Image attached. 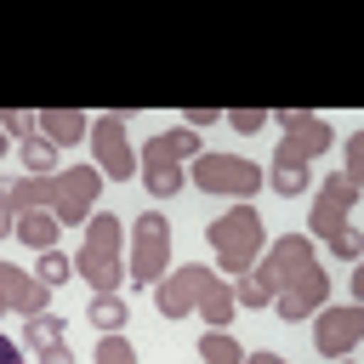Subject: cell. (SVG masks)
<instances>
[{"instance_id": "cell-11", "label": "cell", "mask_w": 364, "mask_h": 364, "mask_svg": "<svg viewBox=\"0 0 364 364\" xmlns=\"http://www.w3.org/2000/svg\"><path fill=\"white\" fill-rule=\"evenodd\" d=\"M353 205H358V188H353L347 176H324V182H318V199H313V210H307V228H313L318 239H336V233H347Z\"/></svg>"}, {"instance_id": "cell-17", "label": "cell", "mask_w": 364, "mask_h": 364, "mask_svg": "<svg viewBox=\"0 0 364 364\" xmlns=\"http://www.w3.org/2000/svg\"><path fill=\"white\" fill-rule=\"evenodd\" d=\"M17 239L28 250H57V216L51 210H23L17 216Z\"/></svg>"}, {"instance_id": "cell-33", "label": "cell", "mask_w": 364, "mask_h": 364, "mask_svg": "<svg viewBox=\"0 0 364 364\" xmlns=\"http://www.w3.org/2000/svg\"><path fill=\"white\" fill-rule=\"evenodd\" d=\"M336 364H347V358H336Z\"/></svg>"}, {"instance_id": "cell-7", "label": "cell", "mask_w": 364, "mask_h": 364, "mask_svg": "<svg viewBox=\"0 0 364 364\" xmlns=\"http://www.w3.org/2000/svg\"><path fill=\"white\" fill-rule=\"evenodd\" d=\"M193 171H188V182L193 188H205V193H233V199H256L267 182V171L256 165V159H239V154H199V159H188Z\"/></svg>"}, {"instance_id": "cell-34", "label": "cell", "mask_w": 364, "mask_h": 364, "mask_svg": "<svg viewBox=\"0 0 364 364\" xmlns=\"http://www.w3.org/2000/svg\"><path fill=\"white\" fill-rule=\"evenodd\" d=\"M0 313H6V307H0Z\"/></svg>"}, {"instance_id": "cell-10", "label": "cell", "mask_w": 364, "mask_h": 364, "mask_svg": "<svg viewBox=\"0 0 364 364\" xmlns=\"http://www.w3.org/2000/svg\"><path fill=\"white\" fill-rule=\"evenodd\" d=\"M91 154H97V171H102V176H114V182H131V176H136V148H131L119 114L91 119Z\"/></svg>"}, {"instance_id": "cell-12", "label": "cell", "mask_w": 364, "mask_h": 364, "mask_svg": "<svg viewBox=\"0 0 364 364\" xmlns=\"http://www.w3.org/2000/svg\"><path fill=\"white\" fill-rule=\"evenodd\" d=\"M364 336V313L358 307H318V324H313V347L318 358H347Z\"/></svg>"}, {"instance_id": "cell-15", "label": "cell", "mask_w": 364, "mask_h": 364, "mask_svg": "<svg viewBox=\"0 0 364 364\" xmlns=\"http://www.w3.org/2000/svg\"><path fill=\"white\" fill-rule=\"evenodd\" d=\"M34 131L46 142L68 148V142H85L91 136V114H80V108H46V114H34Z\"/></svg>"}, {"instance_id": "cell-27", "label": "cell", "mask_w": 364, "mask_h": 364, "mask_svg": "<svg viewBox=\"0 0 364 364\" xmlns=\"http://www.w3.org/2000/svg\"><path fill=\"white\" fill-rule=\"evenodd\" d=\"M330 250H336V262H358V233L347 228V233H336L330 239Z\"/></svg>"}, {"instance_id": "cell-14", "label": "cell", "mask_w": 364, "mask_h": 364, "mask_svg": "<svg viewBox=\"0 0 364 364\" xmlns=\"http://www.w3.org/2000/svg\"><path fill=\"white\" fill-rule=\"evenodd\" d=\"M46 284L34 279V273H23V267H11V262H0V307H11V313H23V318H34V313H46Z\"/></svg>"}, {"instance_id": "cell-6", "label": "cell", "mask_w": 364, "mask_h": 364, "mask_svg": "<svg viewBox=\"0 0 364 364\" xmlns=\"http://www.w3.org/2000/svg\"><path fill=\"white\" fill-rule=\"evenodd\" d=\"M307 267H318V256H313V239H301V233H284V239H273V245H262V256H256V267H250V284L273 301L279 290H290Z\"/></svg>"}, {"instance_id": "cell-21", "label": "cell", "mask_w": 364, "mask_h": 364, "mask_svg": "<svg viewBox=\"0 0 364 364\" xmlns=\"http://www.w3.org/2000/svg\"><path fill=\"white\" fill-rule=\"evenodd\" d=\"M91 324H102V330H119L125 318H131V307H125V296H91V313H85Z\"/></svg>"}, {"instance_id": "cell-30", "label": "cell", "mask_w": 364, "mask_h": 364, "mask_svg": "<svg viewBox=\"0 0 364 364\" xmlns=\"http://www.w3.org/2000/svg\"><path fill=\"white\" fill-rule=\"evenodd\" d=\"M245 364H290V358H279V353H245Z\"/></svg>"}, {"instance_id": "cell-3", "label": "cell", "mask_w": 364, "mask_h": 364, "mask_svg": "<svg viewBox=\"0 0 364 364\" xmlns=\"http://www.w3.org/2000/svg\"><path fill=\"white\" fill-rule=\"evenodd\" d=\"M125 222L108 216V210H91V228H85V245L74 256V273L91 284V296H119L125 284Z\"/></svg>"}, {"instance_id": "cell-13", "label": "cell", "mask_w": 364, "mask_h": 364, "mask_svg": "<svg viewBox=\"0 0 364 364\" xmlns=\"http://www.w3.org/2000/svg\"><path fill=\"white\" fill-rule=\"evenodd\" d=\"M324 296H330V273H324V267H307V273H301L290 290H279L267 307H273L279 318H313V313L324 307Z\"/></svg>"}, {"instance_id": "cell-8", "label": "cell", "mask_w": 364, "mask_h": 364, "mask_svg": "<svg viewBox=\"0 0 364 364\" xmlns=\"http://www.w3.org/2000/svg\"><path fill=\"white\" fill-rule=\"evenodd\" d=\"M165 262H171V222H165L159 210H148V216H136L131 256H125V279H131L136 290H148V284L165 279Z\"/></svg>"}, {"instance_id": "cell-20", "label": "cell", "mask_w": 364, "mask_h": 364, "mask_svg": "<svg viewBox=\"0 0 364 364\" xmlns=\"http://www.w3.org/2000/svg\"><path fill=\"white\" fill-rule=\"evenodd\" d=\"M17 154H23L28 176H57V142H46L40 131H34V136H28V142H23Z\"/></svg>"}, {"instance_id": "cell-4", "label": "cell", "mask_w": 364, "mask_h": 364, "mask_svg": "<svg viewBox=\"0 0 364 364\" xmlns=\"http://www.w3.org/2000/svg\"><path fill=\"white\" fill-rule=\"evenodd\" d=\"M205 148H199V136L182 125V131H159V136H148L142 142V154H136V171H142V188L154 193V199H171L176 188H182V159H199Z\"/></svg>"}, {"instance_id": "cell-22", "label": "cell", "mask_w": 364, "mask_h": 364, "mask_svg": "<svg viewBox=\"0 0 364 364\" xmlns=\"http://www.w3.org/2000/svg\"><path fill=\"white\" fill-rule=\"evenodd\" d=\"M68 273H74V262H68L63 250H40V267H34V279H40L46 290H57V284H63Z\"/></svg>"}, {"instance_id": "cell-16", "label": "cell", "mask_w": 364, "mask_h": 364, "mask_svg": "<svg viewBox=\"0 0 364 364\" xmlns=\"http://www.w3.org/2000/svg\"><path fill=\"white\" fill-rule=\"evenodd\" d=\"M0 205H6L11 216H23V210H51V176H28V182L6 188Z\"/></svg>"}, {"instance_id": "cell-24", "label": "cell", "mask_w": 364, "mask_h": 364, "mask_svg": "<svg viewBox=\"0 0 364 364\" xmlns=\"http://www.w3.org/2000/svg\"><path fill=\"white\" fill-rule=\"evenodd\" d=\"M0 131H11V136H23V142H28V136H34V114L6 108V114H0Z\"/></svg>"}, {"instance_id": "cell-31", "label": "cell", "mask_w": 364, "mask_h": 364, "mask_svg": "<svg viewBox=\"0 0 364 364\" xmlns=\"http://www.w3.org/2000/svg\"><path fill=\"white\" fill-rule=\"evenodd\" d=\"M6 233H17V216H11L6 205H0V239H6Z\"/></svg>"}, {"instance_id": "cell-19", "label": "cell", "mask_w": 364, "mask_h": 364, "mask_svg": "<svg viewBox=\"0 0 364 364\" xmlns=\"http://www.w3.org/2000/svg\"><path fill=\"white\" fill-rule=\"evenodd\" d=\"M199 358H205V364H245V347H239L228 330H205V336H199Z\"/></svg>"}, {"instance_id": "cell-18", "label": "cell", "mask_w": 364, "mask_h": 364, "mask_svg": "<svg viewBox=\"0 0 364 364\" xmlns=\"http://www.w3.org/2000/svg\"><path fill=\"white\" fill-rule=\"evenodd\" d=\"M63 318H51V313H34V318H23V347H34V353H46V347H57L63 341Z\"/></svg>"}, {"instance_id": "cell-32", "label": "cell", "mask_w": 364, "mask_h": 364, "mask_svg": "<svg viewBox=\"0 0 364 364\" xmlns=\"http://www.w3.org/2000/svg\"><path fill=\"white\" fill-rule=\"evenodd\" d=\"M0 154H6V131H0Z\"/></svg>"}, {"instance_id": "cell-5", "label": "cell", "mask_w": 364, "mask_h": 364, "mask_svg": "<svg viewBox=\"0 0 364 364\" xmlns=\"http://www.w3.org/2000/svg\"><path fill=\"white\" fill-rule=\"evenodd\" d=\"M205 239H210V250H216L222 273H250V267H256V256H262V245H267L262 216H256L250 205H233L228 216H216V222L205 228Z\"/></svg>"}, {"instance_id": "cell-9", "label": "cell", "mask_w": 364, "mask_h": 364, "mask_svg": "<svg viewBox=\"0 0 364 364\" xmlns=\"http://www.w3.org/2000/svg\"><path fill=\"white\" fill-rule=\"evenodd\" d=\"M97 188H102V171H97V165H68V171H57V176H51V216H57V228H63V222H68V228L91 222Z\"/></svg>"}, {"instance_id": "cell-1", "label": "cell", "mask_w": 364, "mask_h": 364, "mask_svg": "<svg viewBox=\"0 0 364 364\" xmlns=\"http://www.w3.org/2000/svg\"><path fill=\"white\" fill-rule=\"evenodd\" d=\"M154 301H159V313L165 318H188V313H199L210 330H228V318H233V290L210 273V267H199V262H188L182 273H165L159 284H154Z\"/></svg>"}, {"instance_id": "cell-23", "label": "cell", "mask_w": 364, "mask_h": 364, "mask_svg": "<svg viewBox=\"0 0 364 364\" xmlns=\"http://www.w3.org/2000/svg\"><path fill=\"white\" fill-rule=\"evenodd\" d=\"M97 364H136V347H131L119 330H108L102 347H97Z\"/></svg>"}, {"instance_id": "cell-2", "label": "cell", "mask_w": 364, "mask_h": 364, "mask_svg": "<svg viewBox=\"0 0 364 364\" xmlns=\"http://www.w3.org/2000/svg\"><path fill=\"white\" fill-rule=\"evenodd\" d=\"M279 148H273V188L284 193V199H296L301 188H307V165L336 142V131H330V119H318V114H301V108H284L279 114Z\"/></svg>"}, {"instance_id": "cell-28", "label": "cell", "mask_w": 364, "mask_h": 364, "mask_svg": "<svg viewBox=\"0 0 364 364\" xmlns=\"http://www.w3.org/2000/svg\"><path fill=\"white\" fill-rule=\"evenodd\" d=\"M40 364H74V353H68V341H57V347H46V353H40Z\"/></svg>"}, {"instance_id": "cell-29", "label": "cell", "mask_w": 364, "mask_h": 364, "mask_svg": "<svg viewBox=\"0 0 364 364\" xmlns=\"http://www.w3.org/2000/svg\"><path fill=\"white\" fill-rule=\"evenodd\" d=\"M0 364H23V341H11V336H0Z\"/></svg>"}, {"instance_id": "cell-25", "label": "cell", "mask_w": 364, "mask_h": 364, "mask_svg": "<svg viewBox=\"0 0 364 364\" xmlns=\"http://www.w3.org/2000/svg\"><path fill=\"white\" fill-rule=\"evenodd\" d=\"M228 125L250 136V131H262V125H267V114H262V108H233V114H228Z\"/></svg>"}, {"instance_id": "cell-26", "label": "cell", "mask_w": 364, "mask_h": 364, "mask_svg": "<svg viewBox=\"0 0 364 364\" xmlns=\"http://www.w3.org/2000/svg\"><path fill=\"white\" fill-rule=\"evenodd\" d=\"M341 176L358 188V176H364V136H347V171Z\"/></svg>"}]
</instances>
